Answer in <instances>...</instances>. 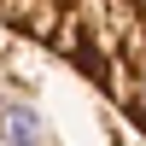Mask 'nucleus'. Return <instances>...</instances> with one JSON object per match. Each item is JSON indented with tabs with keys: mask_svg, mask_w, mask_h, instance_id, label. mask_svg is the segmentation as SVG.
Segmentation results:
<instances>
[{
	"mask_svg": "<svg viewBox=\"0 0 146 146\" xmlns=\"http://www.w3.org/2000/svg\"><path fill=\"white\" fill-rule=\"evenodd\" d=\"M0 35L64 64L146 135V0H0Z\"/></svg>",
	"mask_w": 146,
	"mask_h": 146,
	"instance_id": "1",
	"label": "nucleus"
},
{
	"mask_svg": "<svg viewBox=\"0 0 146 146\" xmlns=\"http://www.w3.org/2000/svg\"><path fill=\"white\" fill-rule=\"evenodd\" d=\"M0 146H70L29 47L0 35Z\"/></svg>",
	"mask_w": 146,
	"mask_h": 146,
	"instance_id": "2",
	"label": "nucleus"
}]
</instances>
